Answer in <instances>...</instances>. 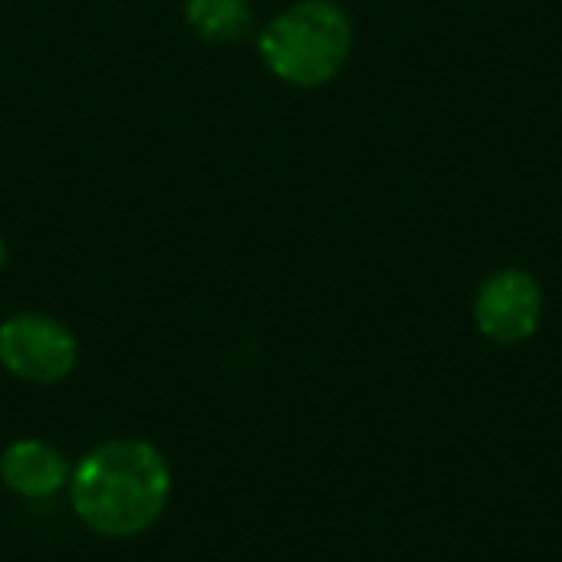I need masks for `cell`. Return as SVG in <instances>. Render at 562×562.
Segmentation results:
<instances>
[{"label":"cell","mask_w":562,"mask_h":562,"mask_svg":"<svg viewBox=\"0 0 562 562\" xmlns=\"http://www.w3.org/2000/svg\"><path fill=\"white\" fill-rule=\"evenodd\" d=\"M69 504L76 517L105 540L145 533L168 507L171 468L165 454L138 438H119L92 448L69 474Z\"/></svg>","instance_id":"cell-1"},{"label":"cell","mask_w":562,"mask_h":562,"mask_svg":"<svg viewBox=\"0 0 562 562\" xmlns=\"http://www.w3.org/2000/svg\"><path fill=\"white\" fill-rule=\"evenodd\" d=\"M356 46V26L336 0H296L270 16L257 36L263 66L293 89L333 82Z\"/></svg>","instance_id":"cell-2"},{"label":"cell","mask_w":562,"mask_h":562,"mask_svg":"<svg viewBox=\"0 0 562 562\" xmlns=\"http://www.w3.org/2000/svg\"><path fill=\"white\" fill-rule=\"evenodd\" d=\"M79 342L66 323L49 313H13L0 323V366L30 385H56L72 375Z\"/></svg>","instance_id":"cell-3"},{"label":"cell","mask_w":562,"mask_h":562,"mask_svg":"<svg viewBox=\"0 0 562 562\" xmlns=\"http://www.w3.org/2000/svg\"><path fill=\"white\" fill-rule=\"evenodd\" d=\"M543 286L530 270H494L474 296V326L497 346H520L537 336L543 323Z\"/></svg>","instance_id":"cell-4"},{"label":"cell","mask_w":562,"mask_h":562,"mask_svg":"<svg viewBox=\"0 0 562 562\" xmlns=\"http://www.w3.org/2000/svg\"><path fill=\"white\" fill-rule=\"evenodd\" d=\"M69 461L59 448L23 438L0 454V481L10 494L23 501H46L69 484Z\"/></svg>","instance_id":"cell-5"},{"label":"cell","mask_w":562,"mask_h":562,"mask_svg":"<svg viewBox=\"0 0 562 562\" xmlns=\"http://www.w3.org/2000/svg\"><path fill=\"white\" fill-rule=\"evenodd\" d=\"M184 23L211 46L244 43L257 30L250 0H184Z\"/></svg>","instance_id":"cell-6"},{"label":"cell","mask_w":562,"mask_h":562,"mask_svg":"<svg viewBox=\"0 0 562 562\" xmlns=\"http://www.w3.org/2000/svg\"><path fill=\"white\" fill-rule=\"evenodd\" d=\"M3 263H7V240L0 237V270H3Z\"/></svg>","instance_id":"cell-7"}]
</instances>
